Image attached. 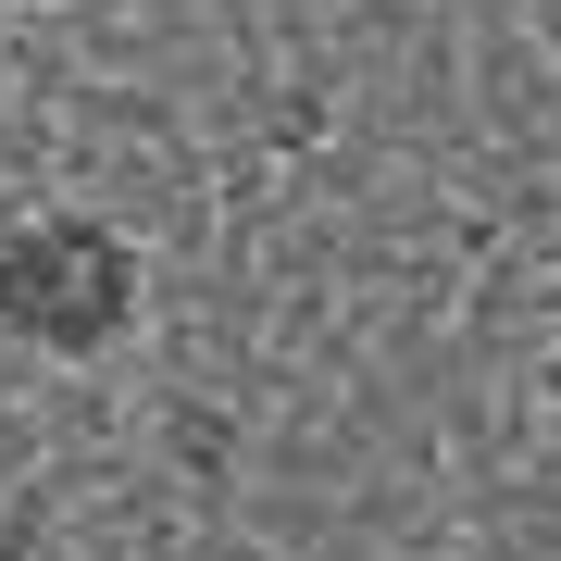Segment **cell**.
Instances as JSON below:
<instances>
[{"label": "cell", "mask_w": 561, "mask_h": 561, "mask_svg": "<svg viewBox=\"0 0 561 561\" xmlns=\"http://www.w3.org/2000/svg\"><path fill=\"white\" fill-rule=\"evenodd\" d=\"M0 324L50 362H101L138 324V250L101 213H38L0 238Z\"/></svg>", "instance_id": "1"}, {"label": "cell", "mask_w": 561, "mask_h": 561, "mask_svg": "<svg viewBox=\"0 0 561 561\" xmlns=\"http://www.w3.org/2000/svg\"><path fill=\"white\" fill-rule=\"evenodd\" d=\"M549 424H561V350H549Z\"/></svg>", "instance_id": "2"}, {"label": "cell", "mask_w": 561, "mask_h": 561, "mask_svg": "<svg viewBox=\"0 0 561 561\" xmlns=\"http://www.w3.org/2000/svg\"><path fill=\"white\" fill-rule=\"evenodd\" d=\"M0 13H13V0H0Z\"/></svg>", "instance_id": "3"}]
</instances>
